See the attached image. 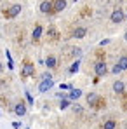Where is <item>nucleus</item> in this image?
Returning <instances> with one entry per match:
<instances>
[{
    "label": "nucleus",
    "instance_id": "nucleus-30",
    "mask_svg": "<svg viewBox=\"0 0 127 129\" xmlns=\"http://www.w3.org/2000/svg\"><path fill=\"white\" fill-rule=\"evenodd\" d=\"M26 129H30V127H26Z\"/></svg>",
    "mask_w": 127,
    "mask_h": 129
},
{
    "label": "nucleus",
    "instance_id": "nucleus-4",
    "mask_svg": "<svg viewBox=\"0 0 127 129\" xmlns=\"http://www.w3.org/2000/svg\"><path fill=\"white\" fill-rule=\"evenodd\" d=\"M94 73H96V77H105L106 73H108V66H106V61L105 59H99V61H96L94 64Z\"/></svg>",
    "mask_w": 127,
    "mask_h": 129
},
{
    "label": "nucleus",
    "instance_id": "nucleus-14",
    "mask_svg": "<svg viewBox=\"0 0 127 129\" xmlns=\"http://www.w3.org/2000/svg\"><path fill=\"white\" fill-rule=\"evenodd\" d=\"M80 96H82V91H80V89H75V87H71V89H70V94H66V98H68L70 101L78 100Z\"/></svg>",
    "mask_w": 127,
    "mask_h": 129
},
{
    "label": "nucleus",
    "instance_id": "nucleus-26",
    "mask_svg": "<svg viewBox=\"0 0 127 129\" xmlns=\"http://www.w3.org/2000/svg\"><path fill=\"white\" fill-rule=\"evenodd\" d=\"M12 127H14V129H19V127H21V124H19V122H12Z\"/></svg>",
    "mask_w": 127,
    "mask_h": 129
},
{
    "label": "nucleus",
    "instance_id": "nucleus-20",
    "mask_svg": "<svg viewBox=\"0 0 127 129\" xmlns=\"http://www.w3.org/2000/svg\"><path fill=\"white\" fill-rule=\"evenodd\" d=\"M68 107H70V100H68V98L61 100V103H59V108H61V110H66Z\"/></svg>",
    "mask_w": 127,
    "mask_h": 129
},
{
    "label": "nucleus",
    "instance_id": "nucleus-18",
    "mask_svg": "<svg viewBox=\"0 0 127 129\" xmlns=\"http://www.w3.org/2000/svg\"><path fill=\"white\" fill-rule=\"evenodd\" d=\"M117 64L120 66V70H122V72H125V70H127V56H120V58H118V61H117Z\"/></svg>",
    "mask_w": 127,
    "mask_h": 129
},
{
    "label": "nucleus",
    "instance_id": "nucleus-3",
    "mask_svg": "<svg viewBox=\"0 0 127 129\" xmlns=\"http://www.w3.org/2000/svg\"><path fill=\"white\" fill-rule=\"evenodd\" d=\"M21 4H14V5H11L9 9H5L4 11V18H7V19H14L19 12H21Z\"/></svg>",
    "mask_w": 127,
    "mask_h": 129
},
{
    "label": "nucleus",
    "instance_id": "nucleus-22",
    "mask_svg": "<svg viewBox=\"0 0 127 129\" xmlns=\"http://www.w3.org/2000/svg\"><path fill=\"white\" fill-rule=\"evenodd\" d=\"M120 72H122V70H120V66H118V64H115V66L111 68V73H115V75H117V73H120Z\"/></svg>",
    "mask_w": 127,
    "mask_h": 129
},
{
    "label": "nucleus",
    "instance_id": "nucleus-31",
    "mask_svg": "<svg viewBox=\"0 0 127 129\" xmlns=\"http://www.w3.org/2000/svg\"><path fill=\"white\" fill-rule=\"evenodd\" d=\"M125 107H127V105H125Z\"/></svg>",
    "mask_w": 127,
    "mask_h": 129
},
{
    "label": "nucleus",
    "instance_id": "nucleus-11",
    "mask_svg": "<svg viewBox=\"0 0 127 129\" xmlns=\"http://www.w3.org/2000/svg\"><path fill=\"white\" fill-rule=\"evenodd\" d=\"M14 113H16L18 117H24V115H26V103H24L23 100L16 103V107H14Z\"/></svg>",
    "mask_w": 127,
    "mask_h": 129
},
{
    "label": "nucleus",
    "instance_id": "nucleus-8",
    "mask_svg": "<svg viewBox=\"0 0 127 129\" xmlns=\"http://www.w3.org/2000/svg\"><path fill=\"white\" fill-rule=\"evenodd\" d=\"M66 9V0H52V14L63 12Z\"/></svg>",
    "mask_w": 127,
    "mask_h": 129
},
{
    "label": "nucleus",
    "instance_id": "nucleus-2",
    "mask_svg": "<svg viewBox=\"0 0 127 129\" xmlns=\"http://www.w3.org/2000/svg\"><path fill=\"white\" fill-rule=\"evenodd\" d=\"M52 86H54V80H52L51 73H44L42 80H40V84H38V91H40V92H47Z\"/></svg>",
    "mask_w": 127,
    "mask_h": 129
},
{
    "label": "nucleus",
    "instance_id": "nucleus-12",
    "mask_svg": "<svg viewBox=\"0 0 127 129\" xmlns=\"http://www.w3.org/2000/svg\"><path fill=\"white\" fill-rule=\"evenodd\" d=\"M45 66H47V68H51V70L58 68V59H56V56H54V54H49V56L45 58Z\"/></svg>",
    "mask_w": 127,
    "mask_h": 129
},
{
    "label": "nucleus",
    "instance_id": "nucleus-29",
    "mask_svg": "<svg viewBox=\"0 0 127 129\" xmlns=\"http://www.w3.org/2000/svg\"><path fill=\"white\" fill-rule=\"evenodd\" d=\"M125 18H127V14H125Z\"/></svg>",
    "mask_w": 127,
    "mask_h": 129
},
{
    "label": "nucleus",
    "instance_id": "nucleus-5",
    "mask_svg": "<svg viewBox=\"0 0 127 129\" xmlns=\"http://www.w3.org/2000/svg\"><path fill=\"white\" fill-rule=\"evenodd\" d=\"M59 37H61V35H59V30H58L54 24H51V26L47 28V40L51 44H54V42L59 40Z\"/></svg>",
    "mask_w": 127,
    "mask_h": 129
},
{
    "label": "nucleus",
    "instance_id": "nucleus-9",
    "mask_svg": "<svg viewBox=\"0 0 127 129\" xmlns=\"http://www.w3.org/2000/svg\"><path fill=\"white\" fill-rule=\"evenodd\" d=\"M38 9H40L42 14H52V2L51 0H42Z\"/></svg>",
    "mask_w": 127,
    "mask_h": 129
},
{
    "label": "nucleus",
    "instance_id": "nucleus-28",
    "mask_svg": "<svg viewBox=\"0 0 127 129\" xmlns=\"http://www.w3.org/2000/svg\"><path fill=\"white\" fill-rule=\"evenodd\" d=\"M2 70H4V64H2V63H0V72H2Z\"/></svg>",
    "mask_w": 127,
    "mask_h": 129
},
{
    "label": "nucleus",
    "instance_id": "nucleus-13",
    "mask_svg": "<svg viewBox=\"0 0 127 129\" xmlns=\"http://www.w3.org/2000/svg\"><path fill=\"white\" fill-rule=\"evenodd\" d=\"M113 92L115 94H124L125 92V84L122 80H115L113 82Z\"/></svg>",
    "mask_w": 127,
    "mask_h": 129
},
{
    "label": "nucleus",
    "instance_id": "nucleus-21",
    "mask_svg": "<svg viewBox=\"0 0 127 129\" xmlns=\"http://www.w3.org/2000/svg\"><path fill=\"white\" fill-rule=\"evenodd\" d=\"M5 56H7V61H9V68L12 70V68H14V61H12V56H11V52L7 51V52H5Z\"/></svg>",
    "mask_w": 127,
    "mask_h": 129
},
{
    "label": "nucleus",
    "instance_id": "nucleus-10",
    "mask_svg": "<svg viewBox=\"0 0 127 129\" xmlns=\"http://www.w3.org/2000/svg\"><path fill=\"white\" fill-rule=\"evenodd\" d=\"M85 35H87V28L85 26H75L73 31H71V37L73 39H84Z\"/></svg>",
    "mask_w": 127,
    "mask_h": 129
},
{
    "label": "nucleus",
    "instance_id": "nucleus-1",
    "mask_svg": "<svg viewBox=\"0 0 127 129\" xmlns=\"http://www.w3.org/2000/svg\"><path fill=\"white\" fill-rule=\"evenodd\" d=\"M35 75V64L31 63L28 58L23 61V66H21V77L23 79H30Z\"/></svg>",
    "mask_w": 127,
    "mask_h": 129
},
{
    "label": "nucleus",
    "instance_id": "nucleus-27",
    "mask_svg": "<svg viewBox=\"0 0 127 129\" xmlns=\"http://www.w3.org/2000/svg\"><path fill=\"white\" fill-rule=\"evenodd\" d=\"M124 39H125V42H127V30L124 31Z\"/></svg>",
    "mask_w": 127,
    "mask_h": 129
},
{
    "label": "nucleus",
    "instance_id": "nucleus-16",
    "mask_svg": "<svg viewBox=\"0 0 127 129\" xmlns=\"http://www.w3.org/2000/svg\"><path fill=\"white\" fill-rule=\"evenodd\" d=\"M106 107V100L103 98V96H99L98 100H96V103H94V110H101V108H105Z\"/></svg>",
    "mask_w": 127,
    "mask_h": 129
},
{
    "label": "nucleus",
    "instance_id": "nucleus-19",
    "mask_svg": "<svg viewBox=\"0 0 127 129\" xmlns=\"http://www.w3.org/2000/svg\"><path fill=\"white\" fill-rule=\"evenodd\" d=\"M78 68H80V59H77V61H73V64L70 66V73H75V72H78Z\"/></svg>",
    "mask_w": 127,
    "mask_h": 129
},
{
    "label": "nucleus",
    "instance_id": "nucleus-7",
    "mask_svg": "<svg viewBox=\"0 0 127 129\" xmlns=\"http://www.w3.org/2000/svg\"><path fill=\"white\" fill-rule=\"evenodd\" d=\"M42 35H44V26L40 24V23H37L35 28H33V31H31V42L38 44V42H40V39H42Z\"/></svg>",
    "mask_w": 127,
    "mask_h": 129
},
{
    "label": "nucleus",
    "instance_id": "nucleus-24",
    "mask_svg": "<svg viewBox=\"0 0 127 129\" xmlns=\"http://www.w3.org/2000/svg\"><path fill=\"white\" fill-rule=\"evenodd\" d=\"M26 100H28V103H30V105H33V98H31V94H30L28 91H26Z\"/></svg>",
    "mask_w": 127,
    "mask_h": 129
},
{
    "label": "nucleus",
    "instance_id": "nucleus-23",
    "mask_svg": "<svg viewBox=\"0 0 127 129\" xmlns=\"http://www.w3.org/2000/svg\"><path fill=\"white\" fill-rule=\"evenodd\" d=\"M73 110H75L77 113H82V107H80L78 103H77V105H73Z\"/></svg>",
    "mask_w": 127,
    "mask_h": 129
},
{
    "label": "nucleus",
    "instance_id": "nucleus-17",
    "mask_svg": "<svg viewBox=\"0 0 127 129\" xmlns=\"http://www.w3.org/2000/svg\"><path fill=\"white\" fill-rule=\"evenodd\" d=\"M99 98V94H96V92H91V94H87V105L89 107H94V103H96V100Z\"/></svg>",
    "mask_w": 127,
    "mask_h": 129
},
{
    "label": "nucleus",
    "instance_id": "nucleus-25",
    "mask_svg": "<svg viewBox=\"0 0 127 129\" xmlns=\"http://www.w3.org/2000/svg\"><path fill=\"white\" fill-rule=\"evenodd\" d=\"M106 44H110V39H105V40H101L99 45H106Z\"/></svg>",
    "mask_w": 127,
    "mask_h": 129
},
{
    "label": "nucleus",
    "instance_id": "nucleus-15",
    "mask_svg": "<svg viewBox=\"0 0 127 129\" xmlns=\"http://www.w3.org/2000/svg\"><path fill=\"white\" fill-rule=\"evenodd\" d=\"M115 127H117V120L115 119H106L103 122V126H101V129H115Z\"/></svg>",
    "mask_w": 127,
    "mask_h": 129
},
{
    "label": "nucleus",
    "instance_id": "nucleus-6",
    "mask_svg": "<svg viewBox=\"0 0 127 129\" xmlns=\"http://www.w3.org/2000/svg\"><path fill=\"white\" fill-rule=\"evenodd\" d=\"M124 19H125V12H124L122 9H115V11L110 14V21L115 23V24H120Z\"/></svg>",
    "mask_w": 127,
    "mask_h": 129
}]
</instances>
